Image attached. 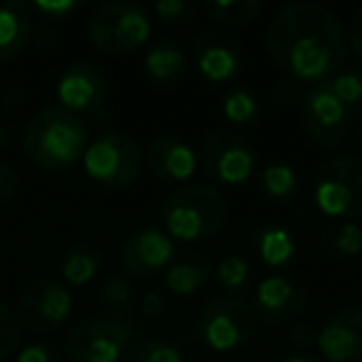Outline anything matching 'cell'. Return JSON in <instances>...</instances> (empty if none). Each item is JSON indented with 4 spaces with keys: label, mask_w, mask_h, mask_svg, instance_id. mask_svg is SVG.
Masks as SVG:
<instances>
[{
    "label": "cell",
    "mask_w": 362,
    "mask_h": 362,
    "mask_svg": "<svg viewBox=\"0 0 362 362\" xmlns=\"http://www.w3.org/2000/svg\"><path fill=\"white\" fill-rule=\"evenodd\" d=\"M315 337H317V332L313 330V325H308V322H296V325L288 330V342L296 347L315 345Z\"/></svg>",
    "instance_id": "f35d334b"
},
{
    "label": "cell",
    "mask_w": 362,
    "mask_h": 362,
    "mask_svg": "<svg viewBox=\"0 0 362 362\" xmlns=\"http://www.w3.org/2000/svg\"><path fill=\"white\" fill-rule=\"evenodd\" d=\"M253 248H256V256L271 268L286 266L296 256V241L291 231L283 226H263L253 238Z\"/></svg>",
    "instance_id": "7402d4cb"
},
{
    "label": "cell",
    "mask_w": 362,
    "mask_h": 362,
    "mask_svg": "<svg viewBox=\"0 0 362 362\" xmlns=\"http://www.w3.org/2000/svg\"><path fill=\"white\" fill-rule=\"evenodd\" d=\"M308 308V293L286 276H268L256 288V315L266 322H291Z\"/></svg>",
    "instance_id": "e0dca14e"
},
{
    "label": "cell",
    "mask_w": 362,
    "mask_h": 362,
    "mask_svg": "<svg viewBox=\"0 0 362 362\" xmlns=\"http://www.w3.org/2000/svg\"><path fill=\"white\" fill-rule=\"evenodd\" d=\"M283 362H320V360H317V357H313V355H308V352H298V355L286 357Z\"/></svg>",
    "instance_id": "ab89813d"
},
{
    "label": "cell",
    "mask_w": 362,
    "mask_h": 362,
    "mask_svg": "<svg viewBox=\"0 0 362 362\" xmlns=\"http://www.w3.org/2000/svg\"><path fill=\"white\" fill-rule=\"evenodd\" d=\"M199 164L209 179L226 187H238L256 171V149L238 132L214 129L202 139Z\"/></svg>",
    "instance_id": "9c48e42d"
},
{
    "label": "cell",
    "mask_w": 362,
    "mask_h": 362,
    "mask_svg": "<svg viewBox=\"0 0 362 362\" xmlns=\"http://www.w3.org/2000/svg\"><path fill=\"white\" fill-rule=\"evenodd\" d=\"M105 268V253L92 243H75L62 258L60 273L70 286H87Z\"/></svg>",
    "instance_id": "44dd1931"
},
{
    "label": "cell",
    "mask_w": 362,
    "mask_h": 362,
    "mask_svg": "<svg viewBox=\"0 0 362 362\" xmlns=\"http://www.w3.org/2000/svg\"><path fill=\"white\" fill-rule=\"evenodd\" d=\"M119 362H187V357L174 342L159 340V337H139L136 342H132Z\"/></svg>",
    "instance_id": "4316f807"
},
{
    "label": "cell",
    "mask_w": 362,
    "mask_h": 362,
    "mask_svg": "<svg viewBox=\"0 0 362 362\" xmlns=\"http://www.w3.org/2000/svg\"><path fill=\"white\" fill-rule=\"evenodd\" d=\"M357 146H360V151H362V119H360V127H357Z\"/></svg>",
    "instance_id": "b9f144b4"
},
{
    "label": "cell",
    "mask_w": 362,
    "mask_h": 362,
    "mask_svg": "<svg viewBox=\"0 0 362 362\" xmlns=\"http://www.w3.org/2000/svg\"><path fill=\"white\" fill-rule=\"evenodd\" d=\"M141 317H159L166 310V296L159 291H146L144 296L136 300Z\"/></svg>",
    "instance_id": "d590c367"
},
{
    "label": "cell",
    "mask_w": 362,
    "mask_h": 362,
    "mask_svg": "<svg viewBox=\"0 0 362 362\" xmlns=\"http://www.w3.org/2000/svg\"><path fill=\"white\" fill-rule=\"evenodd\" d=\"M266 50L288 80L315 87L342 70L347 37L330 8L296 3L278 11L268 23Z\"/></svg>",
    "instance_id": "6da1fadb"
},
{
    "label": "cell",
    "mask_w": 362,
    "mask_h": 362,
    "mask_svg": "<svg viewBox=\"0 0 362 362\" xmlns=\"http://www.w3.org/2000/svg\"><path fill=\"white\" fill-rule=\"evenodd\" d=\"M320 248L335 261L362 256V226L357 221H340L320 238Z\"/></svg>",
    "instance_id": "cb8c5ba5"
},
{
    "label": "cell",
    "mask_w": 362,
    "mask_h": 362,
    "mask_svg": "<svg viewBox=\"0 0 362 362\" xmlns=\"http://www.w3.org/2000/svg\"><path fill=\"white\" fill-rule=\"evenodd\" d=\"M221 112L231 124H253L261 115V105H258L256 95L246 87H236V90H228L226 97L221 102Z\"/></svg>",
    "instance_id": "f546056e"
},
{
    "label": "cell",
    "mask_w": 362,
    "mask_h": 362,
    "mask_svg": "<svg viewBox=\"0 0 362 362\" xmlns=\"http://www.w3.org/2000/svg\"><path fill=\"white\" fill-rule=\"evenodd\" d=\"M206 16L223 25H248L261 13L258 0H211L204 6Z\"/></svg>",
    "instance_id": "f1b7e54d"
},
{
    "label": "cell",
    "mask_w": 362,
    "mask_h": 362,
    "mask_svg": "<svg viewBox=\"0 0 362 362\" xmlns=\"http://www.w3.org/2000/svg\"><path fill=\"white\" fill-rule=\"evenodd\" d=\"M82 3H77V0H35L30 6V11H35L37 16L42 18V21H62V18H67L70 13L80 11Z\"/></svg>",
    "instance_id": "d6a6232c"
},
{
    "label": "cell",
    "mask_w": 362,
    "mask_h": 362,
    "mask_svg": "<svg viewBox=\"0 0 362 362\" xmlns=\"http://www.w3.org/2000/svg\"><path fill=\"white\" fill-rule=\"evenodd\" d=\"M313 202L330 218L362 216V156L340 154L325 161L313 179Z\"/></svg>",
    "instance_id": "52a82bcc"
},
{
    "label": "cell",
    "mask_w": 362,
    "mask_h": 362,
    "mask_svg": "<svg viewBox=\"0 0 362 362\" xmlns=\"http://www.w3.org/2000/svg\"><path fill=\"white\" fill-rule=\"evenodd\" d=\"M258 315L241 298H211L197 315V332L214 352H236L256 335Z\"/></svg>",
    "instance_id": "ba28073f"
},
{
    "label": "cell",
    "mask_w": 362,
    "mask_h": 362,
    "mask_svg": "<svg viewBox=\"0 0 362 362\" xmlns=\"http://www.w3.org/2000/svg\"><path fill=\"white\" fill-rule=\"evenodd\" d=\"M327 90L345 105L352 117H362V70L355 67H342L337 75L325 82Z\"/></svg>",
    "instance_id": "83f0119b"
},
{
    "label": "cell",
    "mask_w": 362,
    "mask_h": 362,
    "mask_svg": "<svg viewBox=\"0 0 362 362\" xmlns=\"http://www.w3.org/2000/svg\"><path fill=\"white\" fill-rule=\"evenodd\" d=\"M216 283L226 298H243L246 291L251 288V266L243 256L231 253V256L221 258L216 266Z\"/></svg>",
    "instance_id": "484cf974"
},
{
    "label": "cell",
    "mask_w": 362,
    "mask_h": 362,
    "mask_svg": "<svg viewBox=\"0 0 362 362\" xmlns=\"http://www.w3.org/2000/svg\"><path fill=\"white\" fill-rule=\"evenodd\" d=\"M228 218V202L209 184H187L161 204V223L171 241L202 243L214 238Z\"/></svg>",
    "instance_id": "3957f363"
},
{
    "label": "cell",
    "mask_w": 362,
    "mask_h": 362,
    "mask_svg": "<svg viewBox=\"0 0 362 362\" xmlns=\"http://www.w3.org/2000/svg\"><path fill=\"white\" fill-rule=\"evenodd\" d=\"M176 258V246L164 228L146 226L129 233L119 248V266L134 278H151L166 271Z\"/></svg>",
    "instance_id": "4fadbf2b"
},
{
    "label": "cell",
    "mask_w": 362,
    "mask_h": 362,
    "mask_svg": "<svg viewBox=\"0 0 362 362\" xmlns=\"http://www.w3.org/2000/svg\"><path fill=\"white\" fill-rule=\"evenodd\" d=\"M347 45H350L352 55L362 62V8H357L355 16L350 18V25H347Z\"/></svg>",
    "instance_id": "74e56055"
},
{
    "label": "cell",
    "mask_w": 362,
    "mask_h": 362,
    "mask_svg": "<svg viewBox=\"0 0 362 362\" xmlns=\"http://www.w3.org/2000/svg\"><path fill=\"white\" fill-rule=\"evenodd\" d=\"M139 337L141 325L132 317H85L67 332L65 355L70 362H119Z\"/></svg>",
    "instance_id": "277c9868"
},
{
    "label": "cell",
    "mask_w": 362,
    "mask_h": 362,
    "mask_svg": "<svg viewBox=\"0 0 362 362\" xmlns=\"http://www.w3.org/2000/svg\"><path fill=\"white\" fill-rule=\"evenodd\" d=\"M300 97H303L300 85L288 80V77H283V80H278L276 87H273L271 100H273V107H276V110H288V107H291L296 100H300Z\"/></svg>",
    "instance_id": "e575fe53"
},
{
    "label": "cell",
    "mask_w": 362,
    "mask_h": 362,
    "mask_svg": "<svg viewBox=\"0 0 362 362\" xmlns=\"http://www.w3.org/2000/svg\"><path fill=\"white\" fill-rule=\"evenodd\" d=\"M18 322L35 335L55 332L72 315V293L55 278H37L18 298Z\"/></svg>",
    "instance_id": "8fae6325"
},
{
    "label": "cell",
    "mask_w": 362,
    "mask_h": 362,
    "mask_svg": "<svg viewBox=\"0 0 362 362\" xmlns=\"http://www.w3.org/2000/svg\"><path fill=\"white\" fill-rule=\"evenodd\" d=\"M315 345L327 362L362 360V308H340L320 325Z\"/></svg>",
    "instance_id": "5bb4252c"
},
{
    "label": "cell",
    "mask_w": 362,
    "mask_h": 362,
    "mask_svg": "<svg viewBox=\"0 0 362 362\" xmlns=\"http://www.w3.org/2000/svg\"><path fill=\"white\" fill-rule=\"evenodd\" d=\"M0 256H3V246H0Z\"/></svg>",
    "instance_id": "7bdbcfd3"
},
{
    "label": "cell",
    "mask_w": 362,
    "mask_h": 362,
    "mask_svg": "<svg viewBox=\"0 0 362 362\" xmlns=\"http://www.w3.org/2000/svg\"><path fill=\"white\" fill-rule=\"evenodd\" d=\"M57 100L60 107L72 115L97 117L102 115L107 97V75L92 62H72L57 80Z\"/></svg>",
    "instance_id": "7c38bea8"
},
{
    "label": "cell",
    "mask_w": 362,
    "mask_h": 362,
    "mask_svg": "<svg viewBox=\"0 0 362 362\" xmlns=\"http://www.w3.org/2000/svg\"><path fill=\"white\" fill-rule=\"evenodd\" d=\"M298 187H300V181H298V174L293 166L288 164H268L261 174V192L266 194V199L276 204H288L298 197Z\"/></svg>",
    "instance_id": "d4e9b609"
},
{
    "label": "cell",
    "mask_w": 362,
    "mask_h": 362,
    "mask_svg": "<svg viewBox=\"0 0 362 362\" xmlns=\"http://www.w3.org/2000/svg\"><path fill=\"white\" fill-rule=\"evenodd\" d=\"M209 278H211V266L202 253H184V256L174 258L171 266L164 271L166 291L179 298H189L204 291Z\"/></svg>",
    "instance_id": "ffe728a7"
},
{
    "label": "cell",
    "mask_w": 362,
    "mask_h": 362,
    "mask_svg": "<svg viewBox=\"0 0 362 362\" xmlns=\"http://www.w3.org/2000/svg\"><path fill=\"white\" fill-rule=\"evenodd\" d=\"M352 115L327 85L308 87L300 97V124L308 139L320 149H340L350 134Z\"/></svg>",
    "instance_id": "30bf717a"
},
{
    "label": "cell",
    "mask_w": 362,
    "mask_h": 362,
    "mask_svg": "<svg viewBox=\"0 0 362 362\" xmlns=\"http://www.w3.org/2000/svg\"><path fill=\"white\" fill-rule=\"evenodd\" d=\"M82 166L87 176L102 187L127 189L136 184L144 171V151L134 136L124 132H102L87 144Z\"/></svg>",
    "instance_id": "8992f818"
},
{
    "label": "cell",
    "mask_w": 362,
    "mask_h": 362,
    "mask_svg": "<svg viewBox=\"0 0 362 362\" xmlns=\"http://www.w3.org/2000/svg\"><path fill=\"white\" fill-rule=\"evenodd\" d=\"M35 35V18L28 3L11 0L0 6V62H11L25 52Z\"/></svg>",
    "instance_id": "ac0fdd59"
},
{
    "label": "cell",
    "mask_w": 362,
    "mask_h": 362,
    "mask_svg": "<svg viewBox=\"0 0 362 362\" xmlns=\"http://www.w3.org/2000/svg\"><path fill=\"white\" fill-rule=\"evenodd\" d=\"M194 65L206 82L223 85L241 72V45H238L236 37L226 35V33L206 30L194 42Z\"/></svg>",
    "instance_id": "9a60e30c"
},
{
    "label": "cell",
    "mask_w": 362,
    "mask_h": 362,
    "mask_svg": "<svg viewBox=\"0 0 362 362\" xmlns=\"http://www.w3.org/2000/svg\"><path fill=\"white\" fill-rule=\"evenodd\" d=\"M87 144L90 134L85 119L62 107H45L35 112L23 129V151L33 164L45 171H65L80 164Z\"/></svg>",
    "instance_id": "7a4b0ae2"
},
{
    "label": "cell",
    "mask_w": 362,
    "mask_h": 362,
    "mask_svg": "<svg viewBox=\"0 0 362 362\" xmlns=\"http://www.w3.org/2000/svg\"><path fill=\"white\" fill-rule=\"evenodd\" d=\"M23 342V327L18 322L16 310L0 303V362H6L18 352Z\"/></svg>",
    "instance_id": "4dcf8cb0"
},
{
    "label": "cell",
    "mask_w": 362,
    "mask_h": 362,
    "mask_svg": "<svg viewBox=\"0 0 362 362\" xmlns=\"http://www.w3.org/2000/svg\"><path fill=\"white\" fill-rule=\"evenodd\" d=\"M144 166L154 174V179L164 184H181L197 174L199 156L187 139L176 134H161L146 149Z\"/></svg>",
    "instance_id": "2e32d148"
},
{
    "label": "cell",
    "mask_w": 362,
    "mask_h": 362,
    "mask_svg": "<svg viewBox=\"0 0 362 362\" xmlns=\"http://www.w3.org/2000/svg\"><path fill=\"white\" fill-rule=\"evenodd\" d=\"M18 362H60V352L50 342H30L18 352Z\"/></svg>",
    "instance_id": "836d02e7"
},
{
    "label": "cell",
    "mask_w": 362,
    "mask_h": 362,
    "mask_svg": "<svg viewBox=\"0 0 362 362\" xmlns=\"http://www.w3.org/2000/svg\"><path fill=\"white\" fill-rule=\"evenodd\" d=\"M151 13L156 16V21H161L164 25H187L194 21V3L189 0H161L151 8Z\"/></svg>",
    "instance_id": "1f68e13d"
},
{
    "label": "cell",
    "mask_w": 362,
    "mask_h": 362,
    "mask_svg": "<svg viewBox=\"0 0 362 362\" xmlns=\"http://www.w3.org/2000/svg\"><path fill=\"white\" fill-rule=\"evenodd\" d=\"M18 189H21L18 174L11 169V166L0 164V206H3V204H11L13 199H16Z\"/></svg>",
    "instance_id": "8d00e7d4"
},
{
    "label": "cell",
    "mask_w": 362,
    "mask_h": 362,
    "mask_svg": "<svg viewBox=\"0 0 362 362\" xmlns=\"http://www.w3.org/2000/svg\"><path fill=\"white\" fill-rule=\"evenodd\" d=\"M8 139H11V132H8V127L3 124V122H0V149H6Z\"/></svg>",
    "instance_id": "60d3db41"
},
{
    "label": "cell",
    "mask_w": 362,
    "mask_h": 362,
    "mask_svg": "<svg viewBox=\"0 0 362 362\" xmlns=\"http://www.w3.org/2000/svg\"><path fill=\"white\" fill-rule=\"evenodd\" d=\"M136 291L124 276H110L97 288V303L110 317H129L136 308Z\"/></svg>",
    "instance_id": "603a6c76"
},
{
    "label": "cell",
    "mask_w": 362,
    "mask_h": 362,
    "mask_svg": "<svg viewBox=\"0 0 362 362\" xmlns=\"http://www.w3.org/2000/svg\"><path fill=\"white\" fill-rule=\"evenodd\" d=\"M189 70V57L176 40H156L146 47L144 72L154 85L176 87L184 82Z\"/></svg>",
    "instance_id": "d6986e66"
},
{
    "label": "cell",
    "mask_w": 362,
    "mask_h": 362,
    "mask_svg": "<svg viewBox=\"0 0 362 362\" xmlns=\"http://www.w3.org/2000/svg\"><path fill=\"white\" fill-rule=\"evenodd\" d=\"M149 35L151 13L136 0H112L90 18V40L102 55H129L146 45Z\"/></svg>",
    "instance_id": "5b68a950"
}]
</instances>
